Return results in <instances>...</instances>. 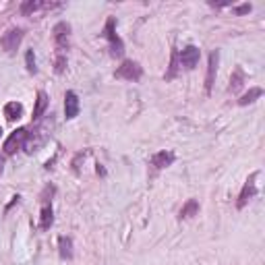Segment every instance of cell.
Wrapping results in <instances>:
<instances>
[{"instance_id": "obj_17", "label": "cell", "mask_w": 265, "mask_h": 265, "mask_svg": "<svg viewBox=\"0 0 265 265\" xmlns=\"http://www.w3.org/2000/svg\"><path fill=\"white\" fill-rule=\"evenodd\" d=\"M243 85H245V73H243L241 66H236L234 73H232V77H230L228 91H230V93H238V91L243 89Z\"/></svg>"}, {"instance_id": "obj_3", "label": "cell", "mask_w": 265, "mask_h": 265, "mask_svg": "<svg viewBox=\"0 0 265 265\" xmlns=\"http://www.w3.org/2000/svg\"><path fill=\"white\" fill-rule=\"evenodd\" d=\"M114 77H116V79H124V81L137 83V81H141V77H143V66H141L137 60H122V64L116 69Z\"/></svg>"}, {"instance_id": "obj_28", "label": "cell", "mask_w": 265, "mask_h": 265, "mask_svg": "<svg viewBox=\"0 0 265 265\" xmlns=\"http://www.w3.org/2000/svg\"><path fill=\"white\" fill-rule=\"evenodd\" d=\"M0 135H3V126H0Z\"/></svg>"}, {"instance_id": "obj_18", "label": "cell", "mask_w": 265, "mask_h": 265, "mask_svg": "<svg viewBox=\"0 0 265 265\" xmlns=\"http://www.w3.org/2000/svg\"><path fill=\"white\" fill-rule=\"evenodd\" d=\"M178 69H180V62H178V50H176V48H172V52H170V66H168V71H166L164 79H166V81H172V79H176Z\"/></svg>"}, {"instance_id": "obj_26", "label": "cell", "mask_w": 265, "mask_h": 265, "mask_svg": "<svg viewBox=\"0 0 265 265\" xmlns=\"http://www.w3.org/2000/svg\"><path fill=\"white\" fill-rule=\"evenodd\" d=\"M209 7H214V9H224V7H234L232 3H209Z\"/></svg>"}, {"instance_id": "obj_9", "label": "cell", "mask_w": 265, "mask_h": 265, "mask_svg": "<svg viewBox=\"0 0 265 265\" xmlns=\"http://www.w3.org/2000/svg\"><path fill=\"white\" fill-rule=\"evenodd\" d=\"M218 64H220V50H214V52L209 54V60H207V75H205V93H207V95L211 93L214 83H216Z\"/></svg>"}, {"instance_id": "obj_21", "label": "cell", "mask_w": 265, "mask_h": 265, "mask_svg": "<svg viewBox=\"0 0 265 265\" xmlns=\"http://www.w3.org/2000/svg\"><path fill=\"white\" fill-rule=\"evenodd\" d=\"M25 66H27V73H29V75H38L36 54H33V50H27V52H25Z\"/></svg>"}, {"instance_id": "obj_10", "label": "cell", "mask_w": 265, "mask_h": 265, "mask_svg": "<svg viewBox=\"0 0 265 265\" xmlns=\"http://www.w3.org/2000/svg\"><path fill=\"white\" fill-rule=\"evenodd\" d=\"M79 110H81V102H79V95L75 91H66L64 93V116L66 120H73L79 116Z\"/></svg>"}, {"instance_id": "obj_27", "label": "cell", "mask_w": 265, "mask_h": 265, "mask_svg": "<svg viewBox=\"0 0 265 265\" xmlns=\"http://www.w3.org/2000/svg\"><path fill=\"white\" fill-rule=\"evenodd\" d=\"M3 172H5V157L0 155V176H3Z\"/></svg>"}, {"instance_id": "obj_23", "label": "cell", "mask_w": 265, "mask_h": 265, "mask_svg": "<svg viewBox=\"0 0 265 265\" xmlns=\"http://www.w3.org/2000/svg\"><path fill=\"white\" fill-rule=\"evenodd\" d=\"M54 193H56V187H54V184H48V187H46V189L42 191L40 199H42V203H44V205L52 201V197H54Z\"/></svg>"}, {"instance_id": "obj_12", "label": "cell", "mask_w": 265, "mask_h": 265, "mask_svg": "<svg viewBox=\"0 0 265 265\" xmlns=\"http://www.w3.org/2000/svg\"><path fill=\"white\" fill-rule=\"evenodd\" d=\"M48 104H50V99H48V93H46L44 89H40V91H38V95H36V106H33V114H31L33 122H38V120H40V118L44 116V112H46Z\"/></svg>"}, {"instance_id": "obj_13", "label": "cell", "mask_w": 265, "mask_h": 265, "mask_svg": "<svg viewBox=\"0 0 265 265\" xmlns=\"http://www.w3.org/2000/svg\"><path fill=\"white\" fill-rule=\"evenodd\" d=\"M58 255L62 261H71L75 251H73V238L71 236H60L58 238Z\"/></svg>"}, {"instance_id": "obj_7", "label": "cell", "mask_w": 265, "mask_h": 265, "mask_svg": "<svg viewBox=\"0 0 265 265\" xmlns=\"http://www.w3.org/2000/svg\"><path fill=\"white\" fill-rule=\"evenodd\" d=\"M27 128L25 126H21V128H17V130H13L11 135H9V139L5 141V153L7 155H15L19 149H23V143H25V139H27Z\"/></svg>"}, {"instance_id": "obj_24", "label": "cell", "mask_w": 265, "mask_h": 265, "mask_svg": "<svg viewBox=\"0 0 265 265\" xmlns=\"http://www.w3.org/2000/svg\"><path fill=\"white\" fill-rule=\"evenodd\" d=\"M253 11V5L245 3V5H238V7H232V13H234L236 17H243V15H249Z\"/></svg>"}, {"instance_id": "obj_4", "label": "cell", "mask_w": 265, "mask_h": 265, "mask_svg": "<svg viewBox=\"0 0 265 265\" xmlns=\"http://www.w3.org/2000/svg\"><path fill=\"white\" fill-rule=\"evenodd\" d=\"M60 7H62L60 3H48V0H23L19 11L25 17H33L40 11H52V9H60Z\"/></svg>"}, {"instance_id": "obj_22", "label": "cell", "mask_w": 265, "mask_h": 265, "mask_svg": "<svg viewBox=\"0 0 265 265\" xmlns=\"http://www.w3.org/2000/svg\"><path fill=\"white\" fill-rule=\"evenodd\" d=\"M66 64H69V60H66V54H56L54 58V73L56 75H62L66 71Z\"/></svg>"}, {"instance_id": "obj_14", "label": "cell", "mask_w": 265, "mask_h": 265, "mask_svg": "<svg viewBox=\"0 0 265 265\" xmlns=\"http://www.w3.org/2000/svg\"><path fill=\"white\" fill-rule=\"evenodd\" d=\"M44 143V137H40V132L38 130H33V132H27V139L23 143V149L27 153H33V151H38L40 145Z\"/></svg>"}, {"instance_id": "obj_6", "label": "cell", "mask_w": 265, "mask_h": 265, "mask_svg": "<svg viewBox=\"0 0 265 265\" xmlns=\"http://www.w3.org/2000/svg\"><path fill=\"white\" fill-rule=\"evenodd\" d=\"M257 176H259V172H253L247 180H245V184H243V189H241V193H238V199H236V209H243L251 199L257 195Z\"/></svg>"}, {"instance_id": "obj_15", "label": "cell", "mask_w": 265, "mask_h": 265, "mask_svg": "<svg viewBox=\"0 0 265 265\" xmlns=\"http://www.w3.org/2000/svg\"><path fill=\"white\" fill-rule=\"evenodd\" d=\"M54 224V209H52V203H46L42 205V211H40V230H50Z\"/></svg>"}, {"instance_id": "obj_16", "label": "cell", "mask_w": 265, "mask_h": 265, "mask_svg": "<svg viewBox=\"0 0 265 265\" xmlns=\"http://www.w3.org/2000/svg\"><path fill=\"white\" fill-rule=\"evenodd\" d=\"M199 209H201V205H199L197 199H189V201H187V203L180 207V211H178V220H189V218L197 216Z\"/></svg>"}, {"instance_id": "obj_11", "label": "cell", "mask_w": 265, "mask_h": 265, "mask_svg": "<svg viewBox=\"0 0 265 265\" xmlns=\"http://www.w3.org/2000/svg\"><path fill=\"white\" fill-rule=\"evenodd\" d=\"M176 160L174 151H168V149H164V151H157L151 155V166L155 170H164V168H168V166H172Z\"/></svg>"}, {"instance_id": "obj_25", "label": "cell", "mask_w": 265, "mask_h": 265, "mask_svg": "<svg viewBox=\"0 0 265 265\" xmlns=\"http://www.w3.org/2000/svg\"><path fill=\"white\" fill-rule=\"evenodd\" d=\"M19 201H21V195H15V197H13V201H11V203L5 207V214H9V211H11V207H13V205H17Z\"/></svg>"}, {"instance_id": "obj_20", "label": "cell", "mask_w": 265, "mask_h": 265, "mask_svg": "<svg viewBox=\"0 0 265 265\" xmlns=\"http://www.w3.org/2000/svg\"><path fill=\"white\" fill-rule=\"evenodd\" d=\"M5 116H7L9 122L19 120V118L23 116V106H21L19 102H9V104L5 106Z\"/></svg>"}, {"instance_id": "obj_2", "label": "cell", "mask_w": 265, "mask_h": 265, "mask_svg": "<svg viewBox=\"0 0 265 265\" xmlns=\"http://www.w3.org/2000/svg\"><path fill=\"white\" fill-rule=\"evenodd\" d=\"M102 36L108 40L110 44V54L116 58H120L124 54V42L120 40V36L116 33V17H108L106 19V25H104V31H102Z\"/></svg>"}, {"instance_id": "obj_1", "label": "cell", "mask_w": 265, "mask_h": 265, "mask_svg": "<svg viewBox=\"0 0 265 265\" xmlns=\"http://www.w3.org/2000/svg\"><path fill=\"white\" fill-rule=\"evenodd\" d=\"M52 42L56 48V54H66L71 48V23L60 21L52 29Z\"/></svg>"}, {"instance_id": "obj_5", "label": "cell", "mask_w": 265, "mask_h": 265, "mask_svg": "<svg viewBox=\"0 0 265 265\" xmlns=\"http://www.w3.org/2000/svg\"><path fill=\"white\" fill-rule=\"evenodd\" d=\"M23 33L25 31L21 27H11L7 33H3V38H0V48L9 54H15L17 48L21 46V42H23Z\"/></svg>"}, {"instance_id": "obj_8", "label": "cell", "mask_w": 265, "mask_h": 265, "mask_svg": "<svg viewBox=\"0 0 265 265\" xmlns=\"http://www.w3.org/2000/svg\"><path fill=\"white\" fill-rule=\"evenodd\" d=\"M199 60H201V50H199L197 46H193V44H189L187 48H182L178 52V62H180V66H184L187 71H193L199 64Z\"/></svg>"}, {"instance_id": "obj_19", "label": "cell", "mask_w": 265, "mask_h": 265, "mask_svg": "<svg viewBox=\"0 0 265 265\" xmlns=\"http://www.w3.org/2000/svg\"><path fill=\"white\" fill-rule=\"evenodd\" d=\"M261 95H263V89H261V87H251L247 93H243V95L238 97V106H249V104H255Z\"/></svg>"}]
</instances>
